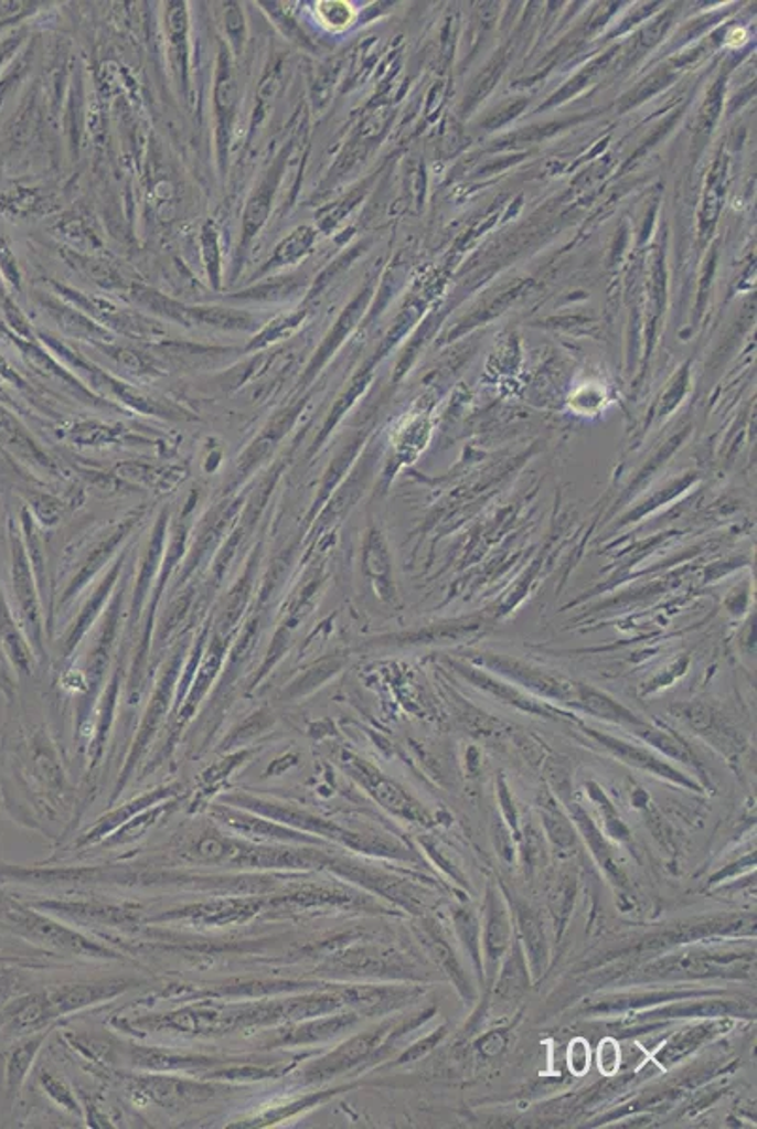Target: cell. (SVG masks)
<instances>
[{"mask_svg":"<svg viewBox=\"0 0 757 1129\" xmlns=\"http://www.w3.org/2000/svg\"><path fill=\"white\" fill-rule=\"evenodd\" d=\"M36 1045L39 1043H33V1045L26 1043V1045L21 1046V1048L13 1053L10 1064H8V1083H10L12 1088H15L23 1080V1075H25L26 1067H29V1062L33 1059Z\"/></svg>","mask_w":757,"mask_h":1129,"instance_id":"83f0119b","label":"cell"},{"mask_svg":"<svg viewBox=\"0 0 757 1129\" xmlns=\"http://www.w3.org/2000/svg\"><path fill=\"white\" fill-rule=\"evenodd\" d=\"M311 239H313V236H311V232L308 228H298V231L292 232L287 239H282L277 245L276 253H274V258L270 262L271 266H285V264L302 258L303 253L311 245Z\"/></svg>","mask_w":757,"mask_h":1129,"instance_id":"603a6c76","label":"cell"},{"mask_svg":"<svg viewBox=\"0 0 757 1129\" xmlns=\"http://www.w3.org/2000/svg\"><path fill=\"white\" fill-rule=\"evenodd\" d=\"M636 733L641 736L642 741L650 744V746L655 747L658 752L665 753V755L671 757V759L682 760V763H686V765H692L693 768H697V763H695V753H693L692 749L687 747V744H684L676 734L671 733V731L650 727L649 723H644L641 728H637Z\"/></svg>","mask_w":757,"mask_h":1129,"instance_id":"ffe728a7","label":"cell"},{"mask_svg":"<svg viewBox=\"0 0 757 1129\" xmlns=\"http://www.w3.org/2000/svg\"><path fill=\"white\" fill-rule=\"evenodd\" d=\"M455 928L458 931V938L462 939V944L466 945V951L469 952L471 962L476 963L477 973L482 979L484 973H482L481 923L477 919L476 913L466 909V907L456 909Z\"/></svg>","mask_w":757,"mask_h":1129,"instance_id":"44dd1931","label":"cell"},{"mask_svg":"<svg viewBox=\"0 0 757 1129\" xmlns=\"http://www.w3.org/2000/svg\"><path fill=\"white\" fill-rule=\"evenodd\" d=\"M452 667H455V669L458 670L466 680H469V682L473 683V685H477V688H481L482 691H487L490 695L498 696L500 701L511 702L514 706L526 710L530 714H558L562 715V717H567V715L562 714L559 710L556 712V710H552L551 706H546V704H540L537 701H530L527 696H524L522 693H519V691L513 690L511 685L495 682L494 678L488 677L487 672H482L481 669H473V667H466V664L458 663H452Z\"/></svg>","mask_w":757,"mask_h":1129,"instance_id":"e0dca14e","label":"cell"},{"mask_svg":"<svg viewBox=\"0 0 757 1129\" xmlns=\"http://www.w3.org/2000/svg\"><path fill=\"white\" fill-rule=\"evenodd\" d=\"M302 322V313L295 315V317H282V319L274 320L270 326L264 328L263 333L255 339V343L250 345V349H257V347L268 345L271 341L285 338L289 335L290 330Z\"/></svg>","mask_w":757,"mask_h":1129,"instance_id":"4316f807","label":"cell"},{"mask_svg":"<svg viewBox=\"0 0 757 1129\" xmlns=\"http://www.w3.org/2000/svg\"><path fill=\"white\" fill-rule=\"evenodd\" d=\"M569 1069L578 1077L590 1069V1046L585 1040H575L569 1045Z\"/></svg>","mask_w":757,"mask_h":1129,"instance_id":"f546056e","label":"cell"},{"mask_svg":"<svg viewBox=\"0 0 757 1129\" xmlns=\"http://www.w3.org/2000/svg\"><path fill=\"white\" fill-rule=\"evenodd\" d=\"M135 300L140 306H146L154 313L164 315L168 319L178 320L183 324H207L228 328V330H250L255 328V320L242 311H232L223 307H189L181 306L178 301L168 300L159 292L149 288H135Z\"/></svg>","mask_w":757,"mask_h":1129,"instance_id":"8992f818","label":"cell"},{"mask_svg":"<svg viewBox=\"0 0 757 1129\" xmlns=\"http://www.w3.org/2000/svg\"><path fill=\"white\" fill-rule=\"evenodd\" d=\"M754 952L716 951V949H681L663 952L642 963L639 970L617 981L618 984H654L684 979H743L751 973Z\"/></svg>","mask_w":757,"mask_h":1129,"instance_id":"6da1fadb","label":"cell"},{"mask_svg":"<svg viewBox=\"0 0 757 1129\" xmlns=\"http://www.w3.org/2000/svg\"><path fill=\"white\" fill-rule=\"evenodd\" d=\"M530 983H532V973H530L526 955L522 951L520 941H513V945L509 947L508 955L501 960L500 970H498L494 984H492L495 987V1002L498 1000L503 1003L516 1002L530 990Z\"/></svg>","mask_w":757,"mask_h":1129,"instance_id":"8fae6325","label":"cell"},{"mask_svg":"<svg viewBox=\"0 0 757 1129\" xmlns=\"http://www.w3.org/2000/svg\"><path fill=\"white\" fill-rule=\"evenodd\" d=\"M620 1045L615 1037H605L597 1046V1066L605 1077H615L620 1069Z\"/></svg>","mask_w":757,"mask_h":1129,"instance_id":"484cf974","label":"cell"},{"mask_svg":"<svg viewBox=\"0 0 757 1129\" xmlns=\"http://www.w3.org/2000/svg\"><path fill=\"white\" fill-rule=\"evenodd\" d=\"M391 1026H378L375 1030H370L367 1034L356 1035L351 1041H346L345 1045H341L334 1054H330L327 1059H322L321 1066H319V1073L324 1075L322 1078L335 1075V1073H343L345 1069L359 1066L362 1059H367L372 1056L373 1051L383 1043V1037L388 1034Z\"/></svg>","mask_w":757,"mask_h":1129,"instance_id":"4fadbf2b","label":"cell"},{"mask_svg":"<svg viewBox=\"0 0 757 1129\" xmlns=\"http://www.w3.org/2000/svg\"><path fill=\"white\" fill-rule=\"evenodd\" d=\"M204 253H206L210 277H212L213 285L218 287L217 236H215V231H213L212 226L204 228Z\"/></svg>","mask_w":757,"mask_h":1129,"instance_id":"4dcf8cb0","label":"cell"},{"mask_svg":"<svg viewBox=\"0 0 757 1129\" xmlns=\"http://www.w3.org/2000/svg\"><path fill=\"white\" fill-rule=\"evenodd\" d=\"M481 926L482 973L490 987L494 984L501 960L513 945V917L498 888L488 885Z\"/></svg>","mask_w":757,"mask_h":1129,"instance_id":"5b68a950","label":"cell"},{"mask_svg":"<svg viewBox=\"0 0 757 1129\" xmlns=\"http://www.w3.org/2000/svg\"><path fill=\"white\" fill-rule=\"evenodd\" d=\"M0 298H4V290H2V285H0Z\"/></svg>","mask_w":757,"mask_h":1129,"instance_id":"d590c367","label":"cell"},{"mask_svg":"<svg viewBox=\"0 0 757 1129\" xmlns=\"http://www.w3.org/2000/svg\"><path fill=\"white\" fill-rule=\"evenodd\" d=\"M225 26L228 36L232 42L236 45V50H239V45L244 42V15L239 12V8L236 4H231V8H226Z\"/></svg>","mask_w":757,"mask_h":1129,"instance_id":"1f68e13d","label":"cell"},{"mask_svg":"<svg viewBox=\"0 0 757 1129\" xmlns=\"http://www.w3.org/2000/svg\"><path fill=\"white\" fill-rule=\"evenodd\" d=\"M0 271L7 277L8 283H12L13 287L20 288V271L15 266V258H13L12 251L8 247L7 242L0 237Z\"/></svg>","mask_w":757,"mask_h":1129,"instance_id":"d6a6232c","label":"cell"},{"mask_svg":"<svg viewBox=\"0 0 757 1129\" xmlns=\"http://www.w3.org/2000/svg\"><path fill=\"white\" fill-rule=\"evenodd\" d=\"M317 12H319L322 23L332 31H341V29L353 25L354 18H356L353 7L346 2H321Z\"/></svg>","mask_w":757,"mask_h":1129,"instance_id":"d4e9b609","label":"cell"},{"mask_svg":"<svg viewBox=\"0 0 757 1129\" xmlns=\"http://www.w3.org/2000/svg\"><path fill=\"white\" fill-rule=\"evenodd\" d=\"M583 733L586 736H590L591 741H596L612 757H617L618 760H622L626 765L633 766L637 770L652 774V776H658V778L665 779V781H671L674 785H681V787H686L690 791H703V787L697 781L687 778L686 774L681 773L673 765H669L668 760L663 759L658 753L652 752V749H649V747L631 744V742L622 741V738H617V736H610V734L599 733V731L591 727H583Z\"/></svg>","mask_w":757,"mask_h":1129,"instance_id":"52a82bcc","label":"cell"},{"mask_svg":"<svg viewBox=\"0 0 757 1129\" xmlns=\"http://www.w3.org/2000/svg\"><path fill=\"white\" fill-rule=\"evenodd\" d=\"M516 925L520 930V945L526 955L530 973L533 981L545 976L548 966V944H546L545 928L540 915L527 906H516Z\"/></svg>","mask_w":757,"mask_h":1129,"instance_id":"30bf717a","label":"cell"},{"mask_svg":"<svg viewBox=\"0 0 757 1129\" xmlns=\"http://www.w3.org/2000/svg\"><path fill=\"white\" fill-rule=\"evenodd\" d=\"M540 811L546 838L551 840L554 849L562 856H572L575 853V848H577L575 823H573L569 817L565 816L562 808L556 805V800L552 797L541 800Z\"/></svg>","mask_w":757,"mask_h":1129,"instance_id":"ac0fdd59","label":"cell"},{"mask_svg":"<svg viewBox=\"0 0 757 1129\" xmlns=\"http://www.w3.org/2000/svg\"><path fill=\"white\" fill-rule=\"evenodd\" d=\"M0 376H4V379H10V381H13V383L15 384H23L21 383V379L20 376H18V373H13L12 368L8 365L7 360H4V358L2 356H0Z\"/></svg>","mask_w":757,"mask_h":1129,"instance_id":"e575fe53","label":"cell"},{"mask_svg":"<svg viewBox=\"0 0 757 1129\" xmlns=\"http://www.w3.org/2000/svg\"><path fill=\"white\" fill-rule=\"evenodd\" d=\"M444 1035L445 1027H439V1030H436L434 1034L428 1035L426 1040L418 1041L417 1045L413 1046L409 1053H405L404 1056H402V1059H399V1062H407V1059L412 1062V1059L420 1058V1056H424V1054L428 1053V1051H431V1048H434V1046H436L437 1043L441 1041V1037H444Z\"/></svg>","mask_w":757,"mask_h":1129,"instance_id":"836d02e7","label":"cell"},{"mask_svg":"<svg viewBox=\"0 0 757 1129\" xmlns=\"http://www.w3.org/2000/svg\"><path fill=\"white\" fill-rule=\"evenodd\" d=\"M724 994V990L714 989H650L639 992H620V994L597 995L586 1000L580 1013L588 1016H615V1014L637 1013L644 1009L663 1005V1003L679 1002L687 998H703V995Z\"/></svg>","mask_w":757,"mask_h":1129,"instance_id":"ba28073f","label":"cell"},{"mask_svg":"<svg viewBox=\"0 0 757 1129\" xmlns=\"http://www.w3.org/2000/svg\"><path fill=\"white\" fill-rule=\"evenodd\" d=\"M236 106V82L232 76L231 61L225 52L218 55L217 84H215V109L218 117V146L225 147L226 136L231 128L232 111Z\"/></svg>","mask_w":757,"mask_h":1129,"instance_id":"d6986e66","label":"cell"},{"mask_svg":"<svg viewBox=\"0 0 757 1129\" xmlns=\"http://www.w3.org/2000/svg\"><path fill=\"white\" fill-rule=\"evenodd\" d=\"M12 555H13V592L20 603L21 614L25 618V624L31 629V637L34 642H40V614L39 603H36V595H34L33 575H31V568H29V562H26L21 543L12 535Z\"/></svg>","mask_w":757,"mask_h":1129,"instance_id":"5bb4252c","label":"cell"},{"mask_svg":"<svg viewBox=\"0 0 757 1129\" xmlns=\"http://www.w3.org/2000/svg\"><path fill=\"white\" fill-rule=\"evenodd\" d=\"M277 178H279V173L274 172V175H271L270 172V175L264 179L263 185L258 189L257 194H255L253 200H250L249 207L245 211V242H249L250 237L255 236V234L260 231V226H263L264 221L268 217L271 194H274V189H276Z\"/></svg>","mask_w":757,"mask_h":1129,"instance_id":"7402d4cb","label":"cell"},{"mask_svg":"<svg viewBox=\"0 0 757 1129\" xmlns=\"http://www.w3.org/2000/svg\"><path fill=\"white\" fill-rule=\"evenodd\" d=\"M423 944L426 945V949L434 957L441 971L452 979V983L456 984L458 992L471 1002L476 998V992H473L468 973L463 970L462 962L456 957L455 949L450 947L449 941L441 934V930L436 928V925L426 923V926H423Z\"/></svg>","mask_w":757,"mask_h":1129,"instance_id":"7c38bea8","label":"cell"},{"mask_svg":"<svg viewBox=\"0 0 757 1129\" xmlns=\"http://www.w3.org/2000/svg\"><path fill=\"white\" fill-rule=\"evenodd\" d=\"M0 445L23 461L34 464L47 471L53 469L52 460L40 450L33 437L26 434V429L21 426L20 420L12 413H8L4 407H0Z\"/></svg>","mask_w":757,"mask_h":1129,"instance_id":"2e32d148","label":"cell"},{"mask_svg":"<svg viewBox=\"0 0 757 1129\" xmlns=\"http://www.w3.org/2000/svg\"><path fill=\"white\" fill-rule=\"evenodd\" d=\"M0 635L4 638V645H7L8 650L12 653V658L15 659V663L20 664L21 669L26 670L29 651H26L20 635L15 631V626H13L10 613H8L2 592H0Z\"/></svg>","mask_w":757,"mask_h":1129,"instance_id":"cb8c5ba5","label":"cell"},{"mask_svg":"<svg viewBox=\"0 0 757 1129\" xmlns=\"http://www.w3.org/2000/svg\"><path fill=\"white\" fill-rule=\"evenodd\" d=\"M473 661L477 664H482L484 669L494 670L495 674L508 678L516 685L526 688L527 691H532L541 699L569 702L573 706L577 702L578 682L556 677V674L537 669L533 664L524 663L520 659L508 658L500 653H479Z\"/></svg>","mask_w":757,"mask_h":1129,"instance_id":"7a4b0ae2","label":"cell"},{"mask_svg":"<svg viewBox=\"0 0 757 1129\" xmlns=\"http://www.w3.org/2000/svg\"><path fill=\"white\" fill-rule=\"evenodd\" d=\"M729 1026H732L729 1019H703L695 1024H687L673 1035H669L668 1041L655 1051L654 1059L663 1069L676 1066L705 1043H711L714 1037L724 1034Z\"/></svg>","mask_w":757,"mask_h":1129,"instance_id":"9c48e42d","label":"cell"},{"mask_svg":"<svg viewBox=\"0 0 757 1129\" xmlns=\"http://www.w3.org/2000/svg\"><path fill=\"white\" fill-rule=\"evenodd\" d=\"M341 763L345 766L346 773L351 774V778L356 779L360 787H364L385 810L404 821H409V823L424 824V827L430 824V813L424 810L423 805L417 802L405 789H402L396 781H392L391 778H386L385 774L378 773L377 768H373L370 763L353 757L349 753Z\"/></svg>","mask_w":757,"mask_h":1129,"instance_id":"3957f363","label":"cell"},{"mask_svg":"<svg viewBox=\"0 0 757 1129\" xmlns=\"http://www.w3.org/2000/svg\"><path fill=\"white\" fill-rule=\"evenodd\" d=\"M719 995H703V998H687L679 1002L663 1003L655 1008L644 1009L631 1013L637 1024H665L673 1021H703V1019H751L756 1009L751 1003L737 1002V1000H724Z\"/></svg>","mask_w":757,"mask_h":1129,"instance_id":"277c9868","label":"cell"},{"mask_svg":"<svg viewBox=\"0 0 757 1129\" xmlns=\"http://www.w3.org/2000/svg\"><path fill=\"white\" fill-rule=\"evenodd\" d=\"M575 706L578 710H583L585 714L594 715L599 717L604 722L617 723L622 727L641 728L647 722H642L641 717H637L631 710L622 706L620 702L610 699L604 691L596 690L591 685L586 683H578L577 702Z\"/></svg>","mask_w":757,"mask_h":1129,"instance_id":"9a60e30c","label":"cell"},{"mask_svg":"<svg viewBox=\"0 0 757 1129\" xmlns=\"http://www.w3.org/2000/svg\"><path fill=\"white\" fill-rule=\"evenodd\" d=\"M573 896H575V883L572 877L562 881L556 887V893L552 894V909L558 915L559 930H562V925H565L569 909H572Z\"/></svg>","mask_w":757,"mask_h":1129,"instance_id":"f1b7e54d","label":"cell"}]
</instances>
